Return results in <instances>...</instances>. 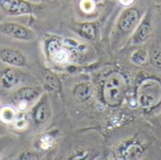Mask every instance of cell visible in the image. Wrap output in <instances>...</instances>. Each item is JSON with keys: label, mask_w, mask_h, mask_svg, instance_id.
I'll return each mask as SVG.
<instances>
[{"label": "cell", "mask_w": 161, "mask_h": 160, "mask_svg": "<svg viewBox=\"0 0 161 160\" xmlns=\"http://www.w3.org/2000/svg\"><path fill=\"white\" fill-rule=\"evenodd\" d=\"M18 160H40V155L34 151H25L20 155Z\"/></svg>", "instance_id": "cell-19"}, {"label": "cell", "mask_w": 161, "mask_h": 160, "mask_svg": "<svg viewBox=\"0 0 161 160\" xmlns=\"http://www.w3.org/2000/svg\"><path fill=\"white\" fill-rule=\"evenodd\" d=\"M92 93V87L88 82H82L75 85L73 91L74 97L78 102H84L88 100L91 97Z\"/></svg>", "instance_id": "cell-11"}, {"label": "cell", "mask_w": 161, "mask_h": 160, "mask_svg": "<svg viewBox=\"0 0 161 160\" xmlns=\"http://www.w3.org/2000/svg\"><path fill=\"white\" fill-rule=\"evenodd\" d=\"M139 21H140L139 10L134 8H129L122 13L119 19L118 25L123 32L129 33L138 25Z\"/></svg>", "instance_id": "cell-8"}, {"label": "cell", "mask_w": 161, "mask_h": 160, "mask_svg": "<svg viewBox=\"0 0 161 160\" xmlns=\"http://www.w3.org/2000/svg\"><path fill=\"white\" fill-rule=\"evenodd\" d=\"M133 0H120V2L124 5H129L130 3H132Z\"/></svg>", "instance_id": "cell-21"}, {"label": "cell", "mask_w": 161, "mask_h": 160, "mask_svg": "<svg viewBox=\"0 0 161 160\" xmlns=\"http://www.w3.org/2000/svg\"><path fill=\"white\" fill-rule=\"evenodd\" d=\"M20 79V73L13 67H6L0 71V84L6 90L14 88L19 84Z\"/></svg>", "instance_id": "cell-9"}, {"label": "cell", "mask_w": 161, "mask_h": 160, "mask_svg": "<svg viewBox=\"0 0 161 160\" xmlns=\"http://www.w3.org/2000/svg\"><path fill=\"white\" fill-rule=\"evenodd\" d=\"M0 9L9 16L30 14L36 9V5L26 0H0Z\"/></svg>", "instance_id": "cell-3"}, {"label": "cell", "mask_w": 161, "mask_h": 160, "mask_svg": "<svg viewBox=\"0 0 161 160\" xmlns=\"http://www.w3.org/2000/svg\"><path fill=\"white\" fill-rule=\"evenodd\" d=\"M42 94V90L39 87H23L16 91L11 96L13 102L20 106H26L28 103L36 100Z\"/></svg>", "instance_id": "cell-6"}, {"label": "cell", "mask_w": 161, "mask_h": 160, "mask_svg": "<svg viewBox=\"0 0 161 160\" xmlns=\"http://www.w3.org/2000/svg\"><path fill=\"white\" fill-rule=\"evenodd\" d=\"M0 60L10 67H25L27 59L25 56L18 50L7 48L0 51Z\"/></svg>", "instance_id": "cell-7"}, {"label": "cell", "mask_w": 161, "mask_h": 160, "mask_svg": "<svg viewBox=\"0 0 161 160\" xmlns=\"http://www.w3.org/2000/svg\"><path fill=\"white\" fill-rule=\"evenodd\" d=\"M142 148L139 144H129L123 150L122 155L124 157L125 160H137L142 154Z\"/></svg>", "instance_id": "cell-12"}, {"label": "cell", "mask_w": 161, "mask_h": 160, "mask_svg": "<svg viewBox=\"0 0 161 160\" xmlns=\"http://www.w3.org/2000/svg\"><path fill=\"white\" fill-rule=\"evenodd\" d=\"M79 33L88 40H94L96 37V28L92 23H85L80 25Z\"/></svg>", "instance_id": "cell-14"}, {"label": "cell", "mask_w": 161, "mask_h": 160, "mask_svg": "<svg viewBox=\"0 0 161 160\" xmlns=\"http://www.w3.org/2000/svg\"><path fill=\"white\" fill-rule=\"evenodd\" d=\"M95 155L90 150H81L73 155L69 160H93Z\"/></svg>", "instance_id": "cell-16"}, {"label": "cell", "mask_w": 161, "mask_h": 160, "mask_svg": "<svg viewBox=\"0 0 161 160\" xmlns=\"http://www.w3.org/2000/svg\"><path fill=\"white\" fill-rule=\"evenodd\" d=\"M138 102L142 108L150 109L161 103V83L155 79H146L141 83L137 91Z\"/></svg>", "instance_id": "cell-2"}, {"label": "cell", "mask_w": 161, "mask_h": 160, "mask_svg": "<svg viewBox=\"0 0 161 160\" xmlns=\"http://www.w3.org/2000/svg\"><path fill=\"white\" fill-rule=\"evenodd\" d=\"M15 125L17 128H24L25 125H26V122L25 121V119H16V122H15Z\"/></svg>", "instance_id": "cell-20"}, {"label": "cell", "mask_w": 161, "mask_h": 160, "mask_svg": "<svg viewBox=\"0 0 161 160\" xmlns=\"http://www.w3.org/2000/svg\"><path fill=\"white\" fill-rule=\"evenodd\" d=\"M43 81H44L43 83H44L45 87H47L51 91H55V90L58 89V87H59V80L54 74H47L44 76Z\"/></svg>", "instance_id": "cell-15"}, {"label": "cell", "mask_w": 161, "mask_h": 160, "mask_svg": "<svg viewBox=\"0 0 161 160\" xmlns=\"http://www.w3.org/2000/svg\"><path fill=\"white\" fill-rule=\"evenodd\" d=\"M0 32L3 34L9 36L13 39H17L20 41H31L36 38L35 33L28 27L11 22L1 23L0 24Z\"/></svg>", "instance_id": "cell-4"}, {"label": "cell", "mask_w": 161, "mask_h": 160, "mask_svg": "<svg viewBox=\"0 0 161 160\" xmlns=\"http://www.w3.org/2000/svg\"><path fill=\"white\" fill-rule=\"evenodd\" d=\"M131 59L133 62H135L136 64H144L147 61V53L145 50L143 49H139L136 52L133 53Z\"/></svg>", "instance_id": "cell-17"}, {"label": "cell", "mask_w": 161, "mask_h": 160, "mask_svg": "<svg viewBox=\"0 0 161 160\" xmlns=\"http://www.w3.org/2000/svg\"><path fill=\"white\" fill-rule=\"evenodd\" d=\"M52 109L47 94H42L31 110V117L37 124H43L49 121Z\"/></svg>", "instance_id": "cell-5"}, {"label": "cell", "mask_w": 161, "mask_h": 160, "mask_svg": "<svg viewBox=\"0 0 161 160\" xmlns=\"http://www.w3.org/2000/svg\"><path fill=\"white\" fill-rule=\"evenodd\" d=\"M0 120L5 124H10L16 120V110L10 106L4 107L0 109Z\"/></svg>", "instance_id": "cell-13"}, {"label": "cell", "mask_w": 161, "mask_h": 160, "mask_svg": "<svg viewBox=\"0 0 161 160\" xmlns=\"http://www.w3.org/2000/svg\"><path fill=\"white\" fill-rule=\"evenodd\" d=\"M150 61L151 63L157 67L161 68V49L153 48L150 52Z\"/></svg>", "instance_id": "cell-18"}, {"label": "cell", "mask_w": 161, "mask_h": 160, "mask_svg": "<svg viewBox=\"0 0 161 160\" xmlns=\"http://www.w3.org/2000/svg\"><path fill=\"white\" fill-rule=\"evenodd\" d=\"M126 91V81L125 76L118 73H111L105 80L103 87V98L110 107L119 106Z\"/></svg>", "instance_id": "cell-1"}, {"label": "cell", "mask_w": 161, "mask_h": 160, "mask_svg": "<svg viewBox=\"0 0 161 160\" xmlns=\"http://www.w3.org/2000/svg\"><path fill=\"white\" fill-rule=\"evenodd\" d=\"M152 32V27L148 20H144L141 23V25L138 26L137 30L135 31L133 38H132V42L134 44H140L143 41H145L149 36L151 35Z\"/></svg>", "instance_id": "cell-10"}, {"label": "cell", "mask_w": 161, "mask_h": 160, "mask_svg": "<svg viewBox=\"0 0 161 160\" xmlns=\"http://www.w3.org/2000/svg\"><path fill=\"white\" fill-rule=\"evenodd\" d=\"M0 103H1V99H0Z\"/></svg>", "instance_id": "cell-22"}]
</instances>
